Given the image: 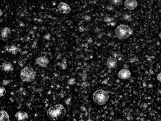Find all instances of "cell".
<instances>
[{
    "label": "cell",
    "instance_id": "6da1fadb",
    "mask_svg": "<svg viewBox=\"0 0 161 121\" xmlns=\"http://www.w3.org/2000/svg\"><path fill=\"white\" fill-rule=\"evenodd\" d=\"M66 109L63 105L58 104L51 106L47 111V115L53 120L63 119L66 115Z\"/></svg>",
    "mask_w": 161,
    "mask_h": 121
},
{
    "label": "cell",
    "instance_id": "7a4b0ae2",
    "mask_svg": "<svg viewBox=\"0 0 161 121\" xmlns=\"http://www.w3.org/2000/svg\"><path fill=\"white\" fill-rule=\"evenodd\" d=\"M20 79L23 82H31L33 81L37 74L34 72V70L31 67L26 66L20 71Z\"/></svg>",
    "mask_w": 161,
    "mask_h": 121
},
{
    "label": "cell",
    "instance_id": "3957f363",
    "mask_svg": "<svg viewBox=\"0 0 161 121\" xmlns=\"http://www.w3.org/2000/svg\"><path fill=\"white\" fill-rule=\"evenodd\" d=\"M93 100L99 105H103L108 102L109 99V95L105 91L99 89L97 90L92 96Z\"/></svg>",
    "mask_w": 161,
    "mask_h": 121
},
{
    "label": "cell",
    "instance_id": "277c9868",
    "mask_svg": "<svg viewBox=\"0 0 161 121\" xmlns=\"http://www.w3.org/2000/svg\"><path fill=\"white\" fill-rule=\"evenodd\" d=\"M132 31L131 28L127 25L122 24L118 26L115 30V34L117 37L120 40H125L129 37Z\"/></svg>",
    "mask_w": 161,
    "mask_h": 121
},
{
    "label": "cell",
    "instance_id": "5b68a950",
    "mask_svg": "<svg viewBox=\"0 0 161 121\" xmlns=\"http://www.w3.org/2000/svg\"><path fill=\"white\" fill-rule=\"evenodd\" d=\"M36 65L43 68H46L49 63V60L46 56H41L37 58L35 61Z\"/></svg>",
    "mask_w": 161,
    "mask_h": 121
},
{
    "label": "cell",
    "instance_id": "8992f818",
    "mask_svg": "<svg viewBox=\"0 0 161 121\" xmlns=\"http://www.w3.org/2000/svg\"><path fill=\"white\" fill-rule=\"evenodd\" d=\"M58 8L59 11L62 13L67 14V13H69L71 12L70 6L65 3H63V2L60 3Z\"/></svg>",
    "mask_w": 161,
    "mask_h": 121
},
{
    "label": "cell",
    "instance_id": "52a82bcc",
    "mask_svg": "<svg viewBox=\"0 0 161 121\" xmlns=\"http://www.w3.org/2000/svg\"><path fill=\"white\" fill-rule=\"evenodd\" d=\"M138 6V2L136 0H126L124 2V6L128 10H134Z\"/></svg>",
    "mask_w": 161,
    "mask_h": 121
},
{
    "label": "cell",
    "instance_id": "ba28073f",
    "mask_svg": "<svg viewBox=\"0 0 161 121\" xmlns=\"http://www.w3.org/2000/svg\"><path fill=\"white\" fill-rule=\"evenodd\" d=\"M131 76V73L129 72V70L127 69H123L121 70L118 74V77H119V79H123V80H126L129 79Z\"/></svg>",
    "mask_w": 161,
    "mask_h": 121
},
{
    "label": "cell",
    "instance_id": "9c48e42d",
    "mask_svg": "<svg viewBox=\"0 0 161 121\" xmlns=\"http://www.w3.org/2000/svg\"><path fill=\"white\" fill-rule=\"evenodd\" d=\"M106 66L109 69H114L117 66V60L115 58H108L106 61Z\"/></svg>",
    "mask_w": 161,
    "mask_h": 121
},
{
    "label": "cell",
    "instance_id": "30bf717a",
    "mask_svg": "<svg viewBox=\"0 0 161 121\" xmlns=\"http://www.w3.org/2000/svg\"><path fill=\"white\" fill-rule=\"evenodd\" d=\"M1 68L3 72L5 73L11 72L13 70V66L10 62H5L1 66Z\"/></svg>",
    "mask_w": 161,
    "mask_h": 121
},
{
    "label": "cell",
    "instance_id": "8fae6325",
    "mask_svg": "<svg viewBox=\"0 0 161 121\" xmlns=\"http://www.w3.org/2000/svg\"><path fill=\"white\" fill-rule=\"evenodd\" d=\"M28 114L24 112H18L15 113V117L17 120H25L28 119Z\"/></svg>",
    "mask_w": 161,
    "mask_h": 121
},
{
    "label": "cell",
    "instance_id": "7c38bea8",
    "mask_svg": "<svg viewBox=\"0 0 161 121\" xmlns=\"http://www.w3.org/2000/svg\"><path fill=\"white\" fill-rule=\"evenodd\" d=\"M10 34V30L8 27L3 28L1 31V38L3 40H5L6 39L8 38L9 35Z\"/></svg>",
    "mask_w": 161,
    "mask_h": 121
},
{
    "label": "cell",
    "instance_id": "4fadbf2b",
    "mask_svg": "<svg viewBox=\"0 0 161 121\" xmlns=\"http://www.w3.org/2000/svg\"><path fill=\"white\" fill-rule=\"evenodd\" d=\"M0 120L1 121H8L10 120V118H9V115L8 114V113H7L5 110H1V112H0Z\"/></svg>",
    "mask_w": 161,
    "mask_h": 121
},
{
    "label": "cell",
    "instance_id": "5bb4252c",
    "mask_svg": "<svg viewBox=\"0 0 161 121\" xmlns=\"http://www.w3.org/2000/svg\"><path fill=\"white\" fill-rule=\"evenodd\" d=\"M6 49L7 51L10 52V53H12V54H16L19 51V48L16 47L15 45H12V46H10V47H6Z\"/></svg>",
    "mask_w": 161,
    "mask_h": 121
},
{
    "label": "cell",
    "instance_id": "9a60e30c",
    "mask_svg": "<svg viewBox=\"0 0 161 121\" xmlns=\"http://www.w3.org/2000/svg\"><path fill=\"white\" fill-rule=\"evenodd\" d=\"M110 1L115 6H120L122 3V0H110Z\"/></svg>",
    "mask_w": 161,
    "mask_h": 121
},
{
    "label": "cell",
    "instance_id": "2e32d148",
    "mask_svg": "<svg viewBox=\"0 0 161 121\" xmlns=\"http://www.w3.org/2000/svg\"><path fill=\"white\" fill-rule=\"evenodd\" d=\"M6 93V90L3 87H1V89H0V96L1 97H3V96H4Z\"/></svg>",
    "mask_w": 161,
    "mask_h": 121
},
{
    "label": "cell",
    "instance_id": "e0dca14e",
    "mask_svg": "<svg viewBox=\"0 0 161 121\" xmlns=\"http://www.w3.org/2000/svg\"><path fill=\"white\" fill-rule=\"evenodd\" d=\"M160 75H161V74H160V73H159L158 74V76H157V79H158L159 82H160V81H161V80H160Z\"/></svg>",
    "mask_w": 161,
    "mask_h": 121
}]
</instances>
